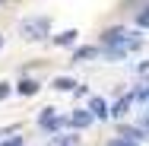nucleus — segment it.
Masks as SVG:
<instances>
[{
  "mask_svg": "<svg viewBox=\"0 0 149 146\" xmlns=\"http://www.w3.org/2000/svg\"><path fill=\"white\" fill-rule=\"evenodd\" d=\"M6 3H13V0H6Z\"/></svg>",
  "mask_w": 149,
  "mask_h": 146,
  "instance_id": "obj_18",
  "label": "nucleus"
},
{
  "mask_svg": "<svg viewBox=\"0 0 149 146\" xmlns=\"http://www.w3.org/2000/svg\"><path fill=\"white\" fill-rule=\"evenodd\" d=\"M0 146H22V137H13V140H6V143H0Z\"/></svg>",
  "mask_w": 149,
  "mask_h": 146,
  "instance_id": "obj_14",
  "label": "nucleus"
},
{
  "mask_svg": "<svg viewBox=\"0 0 149 146\" xmlns=\"http://www.w3.org/2000/svg\"><path fill=\"white\" fill-rule=\"evenodd\" d=\"M120 137H127V140H143V130H136V127H120Z\"/></svg>",
  "mask_w": 149,
  "mask_h": 146,
  "instance_id": "obj_10",
  "label": "nucleus"
},
{
  "mask_svg": "<svg viewBox=\"0 0 149 146\" xmlns=\"http://www.w3.org/2000/svg\"><path fill=\"white\" fill-rule=\"evenodd\" d=\"M70 124L76 127V130H86L92 124V111L89 108H79V111H73V117H70Z\"/></svg>",
  "mask_w": 149,
  "mask_h": 146,
  "instance_id": "obj_4",
  "label": "nucleus"
},
{
  "mask_svg": "<svg viewBox=\"0 0 149 146\" xmlns=\"http://www.w3.org/2000/svg\"><path fill=\"white\" fill-rule=\"evenodd\" d=\"M98 54V48H92V45H86V48H76V54H73V60H89Z\"/></svg>",
  "mask_w": 149,
  "mask_h": 146,
  "instance_id": "obj_9",
  "label": "nucleus"
},
{
  "mask_svg": "<svg viewBox=\"0 0 149 146\" xmlns=\"http://www.w3.org/2000/svg\"><path fill=\"white\" fill-rule=\"evenodd\" d=\"M10 92H13V89H10V83H0V102H3V98H6Z\"/></svg>",
  "mask_w": 149,
  "mask_h": 146,
  "instance_id": "obj_13",
  "label": "nucleus"
},
{
  "mask_svg": "<svg viewBox=\"0 0 149 146\" xmlns=\"http://www.w3.org/2000/svg\"><path fill=\"white\" fill-rule=\"evenodd\" d=\"M0 48H3V35H0Z\"/></svg>",
  "mask_w": 149,
  "mask_h": 146,
  "instance_id": "obj_17",
  "label": "nucleus"
},
{
  "mask_svg": "<svg viewBox=\"0 0 149 146\" xmlns=\"http://www.w3.org/2000/svg\"><path fill=\"white\" fill-rule=\"evenodd\" d=\"M38 83H35V80H22V83H19V86H16V92H19V95H26V98H29V95H35V92H38Z\"/></svg>",
  "mask_w": 149,
  "mask_h": 146,
  "instance_id": "obj_7",
  "label": "nucleus"
},
{
  "mask_svg": "<svg viewBox=\"0 0 149 146\" xmlns=\"http://www.w3.org/2000/svg\"><path fill=\"white\" fill-rule=\"evenodd\" d=\"M89 111H92V117H102V121L111 115V108H108L105 98H98V95H92V98H89Z\"/></svg>",
  "mask_w": 149,
  "mask_h": 146,
  "instance_id": "obj_3",
  "label": "nucleus"
},
{
  "mask_svg": "<svg viewBox=\"0 0 149 146\" xmlns=\"http://www.w3.org/2000/svg\"><path fill=\"white\" fill-rule=\"evenodd\" d=\"M48 32H51V19H48V16L22 19V35H26L29 41H41V38H48Z\"/></svg>",
  "mask_w": 149,
  "mask_h": 146,
  "instance_id": "obj_1",
  "label": "nucleus"
},
{
  "mask_svg": "<svg viewBox=\"0 0 149 146\" xmlns=\"http://www.w3.org/2000/svg\"><path fill=\"white\" fill-rule=\"evenodd\" d=\"M76 35H79L76 29H67V32H60V35H54V45L67 48V45H73V41H76Z\"/></svg>",
  "mask_w": 149,
  "mask_h": 146,
  "instance_id": "obj_6",
  "label": "nucleus"
},
{
  "mask_svg": "<svg viewBox=\"0 0 149 146\" xmlns=\"http://www.w3.org/2000/svg\"><path fill=\"white\" fill-rule=\"evenodd\" d=\"M143 124H146V127H149V115H146V121H143Z\"/></svg>",
  "mask_w": 149,
  "mask_h": 146,
  "instance_id": "obj_15",
  "label": "nucleus"
},
{
  "mask_svg": "<svg viewBox=\"0 0 149 146\" xmlns=\"http://www.w3.org/2000/svg\"><path fill=\"white\" fill-rule=\"evenodd\" d=\"M108 146H140L136 140H127V137H118V140H111Z\"/></svg>",
  "mask_w": 149,
  "mask_h": 146,
  "instance_id": "obj_12",
  "label": "nucleus"
},
{
  "mask_svg": "<svg viewBox=\"0 0 149 146\" xmlns=\"http://www.w3.org/2000/svg\"><path fill=\"white\" fill-rule=\"evenodd\" d=\"M51 146H63V143H57V140H54V143H51Z\"/></svg>",
  "mask_w": 149,
  "mask_h": 146,
  "instance_id": "obj_16",
  "label": "nucleus"
},
{
  "mask_svg": "<svg viewBox=\"0 0 149 146\" xmlns=\"http://www.w3.org/2000/svg\"><path fill=\"white\" fill-rule=\"evenodd\" d=\"M133 102H136V98H133V92H130V95H120V98H118V105L111 108V115H114V117H124V115H127V108H130Z\"/></svg>",
  "mask_w": 149,
  "mask_h": 146,
  "instance_id": "obj_5",
  "label": "nucleus"
},
{
  "mask_svg": "<svg viewBox=\"0 0 149 146\" xmlns=\"http://www.w3.org/2000/svg\"><path fill=\"white\" fill-rule=\"evenodd\" d=\"M136 26H140V29H146V26H149V6L143 10V13H136Z\"/></svg>",
  "mask_w": 149,
  "mask_h": 146,
  "instance_id": "obj_11",
  "label": "nucleus"
},
{
  "mask_svg": "<svg viewBox=\"0 0 149 146\" xmlns=\"http://www.w3.org/2000/svg\"><path fill=\"white\" fill-rule=\"evenodd\" d=\"M38 124H41L45 130H57V127H63V117L54 115V108H41V115H38Z\"/></svg>",
  "mask_w": 149,
  "mask_h": 146,
  "instance_id": "obj_2",
  "label": "nucleus"
},
{
  "mask_svg": "<svg viewBox=\"0 0 149 146\" xmlns=\"http://www.w3.org/2000/svg\"><path fill=\"white\" fill-rule=\"evenodd\" d=\"M76 86H79V83L70 80V76H57V80H54V89H60V92H73Z\"/></svg>",
  "mask_w": 149,
  "mask_h": 146,
  "instance_id": "obj_8",
  "label": "nucleus"
}]
</instances>
